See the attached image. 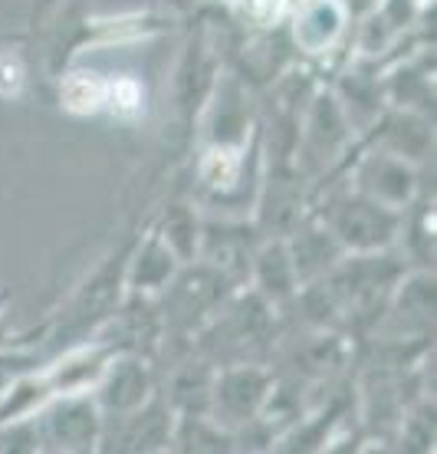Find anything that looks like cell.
Segmentation results:
<instances>
[{
	"label": "cell",
	"instance_id": "obj_1",
	"mask_svg": "<svg viewBox=\"0 0 437 454\" xmlns=\"http://www.w3.org/2000/svg\"><path fill=\"white\" fill-rule=\"evenodd\" d=\"M346 254L388 250L402 231V211L362 192H348L325 207L323 221Z\"/></svg>",
	"mask_w": 437,
	"mask_h": 454
},
{
	"label": "cell",
	"instance_id": "obj_2",
	"mask_svg": "<svg viewBox=\"0 0 437 454\" xmlns=\"http://www.w3.org/2000/svg\"><path fill=\"white\" fill-rule=\"evenodd\" d=\"M269 392H273V375L263 365H227L221 372H214L207 419L234 432L244 421L257 419L267 405Z\"/></svg>",
	"mask_w": 437,
	"mask_h": 454
},
{
	"label": "cell",
	"instance_id": "obj_3",
	"mask_svg": "<svg viewBox=\"0 0 437 454\" xmlns=\"http://www.w3.org/2000/svg\"><path fill=\"white\" fill-rule=\"evenodd\" d=\"M36 438L43 448L59 451H90L102 442V411L96 398H63L46 405L34 419Z\"/></svg>",
	"mask_w": 437,
	"mask_h": 454
},
{
	"label": "cell",
	"instance_id": "obj_4",
	"mask_svg": "<svg viewBox=\"0 0 437 454\" xmlns=\"http://www.w3.org/2000/svg\"><path fill=\"white\" fill-rule=\"evenodd\" d=\"M355 192L371 194V198H378V201L402 211L404 205L417 201V165L394 155V152L375 148L362 159Z\"/></svg>",
	"mask_w": 437,
	"mask_h": 454
},
{
	"label": "cell",
	"instance_id": "obj_5",
	"mask_svg": "<svg viewBox=\"0 0 437 454\" xmlns=\"http://www.w3.org/2000/svg\"><path fill=\"white\" fill-rule=\"evenodd\" d=\"M155 388V379H152V369H148L145 359L138 356H122L115 359L99 382V395H96V405H99L102 415L109 419H119V415H129V411L142 409Z\"/></svg>",
	"mask_w": 437,
	"mask_h": 454
},
{
	"label": "cell",
	"instance_id": "obj_6",
	"mask_svg": "<svg viewBox=\"0 0 437 454\" xmlns=\"http://www.w3.org/2000/svg\"><path fill=\"white\" fill-rule=\"evenodd\" d=\"M346 142H348V119L342 103H339V96L319 92L313 103H306V129H303L306 155H313L316 165H329L342 152Z\"/></svg>",
	"mask_w": 437,
	"mask_h": 454
},
{
	"label": "cell",
	"instance_id": "obj_7",
	"mask_svg": "<svg viewBox=\"0 0 437 454\" xmlns=\"http://www.w3.org/2000/svg\"><path fill=\"white\" fill-rule=\"evenodd\" d=\"M214 86H217L214 53L207 50V40L201 34H194L178 63V73H175V103L188 119H194L207 106Z\"/></svg>",
	"mask_w": 437,
	"mask_h": 454
},
{
	"label": "cell",
	"instance_id": "obj_8",
	"mask_svg": "<svg viewBox=\"0 0 437 454\" xmlns=\"http://www.w3.org/2000/svg\"><path fill=\"white\" fill-rule=\"evenodd\" d=\"M125 263H129V250H119L92 273L86 284L79 286L76 300H73V319L76 323L102 319L109 309L119 307L125 290Z\"/></svg>",
	"mask_w": 437,
	"mask_h": 454
},
{
	"label": "cell",
	"instance_id": "obj_9",
	"mask_svg": "<svg viewBox=\"0 0 437 454\" xmlns=\"http://www.w3.org/2000/svg\"><path fill=\"white\" fill-rule=\"evenodd\" d=\"M346 30V7L339 0H306L293 17V43L306 53H325Z\"/></svg>",
	"mask_w": 437,
	"mask_h": 454
},
{
	"label": "cell",
	"instance_id": "obj_10",
	"mask_svg": "<svg viewBox=\"0 0 437 454\" xmlns=\"http://www.w3.org/2000/svg\"><path fill=\"white\" fill-rule=\"evenodd\" d=\"M286 250H290L293 270H296V277H300V286L325 277V273L342 261V254H346L325 224L300 227V231L286 240Z\"/></svg>",
	"mask_w": 437,
	"mask_h": 454
},
{
	"label": "cell",
	"instance_id": "obj_11",
	"mask_svg": "<svg viewBox=\"0 0 437 454\" xmlns=\"http://www.w3.org/2000/svg\"><path fill=\"white\" fill-rule=\"evenodd\" d=\"M132 261L125 263V290H132L138 296H152L168 290L175 280V273L181 270L178 257L168 250V244L158 238H148L138 250L129 254Z\"/></svg>",
	"mask_w": 437,
	"mask_h": 454
},
{
	"label": "cell",
	"instance_id": "obj_12",
	"mask_svg": "<svg viewBox=\"0 0 437 454\" xmlns=\"http://www.w3.org/2000/svg\"><path fill=\"white\" fill-rule=\"evenodd\" d=\"M122 428L115 434V448L122 451H161L171 444V428H175V415H171L158 398H148L142 409L119 415Z\"/></svg>",
	"mask_w": 437,
	"mask_h": 454
},
{
	"label": "cell",
	"instance_id": "obj_13",
	"mask_svg": "<svg viewBox=\"0 0 437 454\" xmlns=\"http://www.w3.org/2000/svg\"><path fill=\"white\" fill-rule=\"evenodd\" d=\"M250 277L257 280V294L267 303H286L300 294V277L293 270L286 240H267L260 250H254Z\"/></svg>",
	"mask_w": 437,
	"mask_h": 454
},
{
	"label": "cell",
	"instance_id": "obj_14",
	"mask_svg": "<svg viewBox=\"0 0 437 454\" xmlns=\"http://www.w3.org/2000/svg\"><path fill=\"white\" fill-rule=\"evenodd\" d=\"M417 17V0H381L378 7L365 17L359 30V43L371 53H378L392 43L394 36L404 34Z\"/></svg>",
	"mask_w": 437,
	"mask_h": 454
},
{
	"label": "cell",
	"instance_id": "obj_15",
	"mask_svg": "<svg viewBox=\"0 0 437 454\" xmlns=\"http://www.w3.org/2000/svg\"><path fill=\"white\" fill-rule=\"evenodd\" d=\"M388 309H394V319H402L408 326L425 323L431 330L434 323V309H437V290H434V277L431 273H415L408 280H398L392 300H388Z\"/></svg>",
	"mask_w": 437,
	"mask_h": 454
},
{
	"label": "cell",
	"instance_id": "obj_16",
	"mask_svg": "<svg viewBox=\"0 0 437 454\" xmlns=\"http://www.w3.org/2000/svg\"><path fill=\"white\" fill-rule=\"evenodd\" d=\"M171 444L181 451H230L237 448L234 432L207 415H178L175 428H171Z\"/></svg>",
	"mask_w": 437,
	"mask_h": 454
},
{
	"label": "cell",
	"instance_id": "obj_17",
	"mask_svg": "<svg viewBox=\"0 0 437 454\" xmlns=\"http://www.w3.org/2000/svg\"><path fill=\"white\" fill-rule=\"evenodd\" d=\"M201 221L194 217L191 207H171L165 221H161V231L158 238L168 244V250L178 257V263H194L198 250H201Z\"/></svg>",
	"mask_w": 437,
	"mask_h": 454
},
{
	"label": "cell",
	"instance_id": "obj_18",
	"mask_svg": "<svg viewBox=\"0 0 437 454\" xmlns=\"http://www.w3.org/2000/svg\"><path fill=\"white\" fill-rule=\"evenodd\" d=\"M211 382L214 375L204 365H184L175 375V409L181 415H207V402H211Z\"/></svg>",
	"mask_w": 437,
	"mask_h": 454
},
{
	"label": "cell",
	"instance_id": "obj_19",
	"mask_svg": "<svg viewBox=\"0 0 437 454\" xmlns=\"http://www.w3.org/2000/svg\"><path fill=\"white\" fill-rule=\"evenodd\" d=\"M59 96H63L66 109H73L79 115H90L105 103V80H96L92 73H69L66 80H63Z\"/></svg>",
	"mask_w": 437,
	"mask_h": 454
},
{
	"label": "cell",
	"instance_id": "obj_20",
	"mask_svg": "<svg viewBox=\"0 0 437 454\" xmlns=\"http://www.w3.org/2000/svg\"><path fill=\"white\" fill-rule=\"evenodd\" d=\"M234 4V11L250 20L254 27H273L277 17H280L286 7H283V0H230Z\"/></svg>",
	"mask_w": 437,
	"mask_h": 454
},
{
	"label": "cell",
	"instance_id": "obj_21",
	"mask_svg": "<svg viewBox=\"0 0 437 454\" xmlns=\"http://www.w3.org/2000/svg\"><path fill=\"white\" fill-rule=\"evenodd\" d=\"M102 106H113L115 113L132 115L135 109L142 106V90H138V82H135V80L105 82V103H102Z\"/></svg>",
	"mask_w": 437,
	"mask_h": 454
},
{
	"label": "cell",
	"instance_id": "obj_22",
	"mask_svg": "<svg viewBox=\"0 0 437 454\" xmlns=\"http://www.w3.org/2000/svg\"><path fill=\"white\" fill-rule=\"evenodd\" d=\"M4 340H7V330H4V323H0V346H4Z\"/></svg>",
	"mask_w": 437,
	"mask_h": 454
}]
</instances>
